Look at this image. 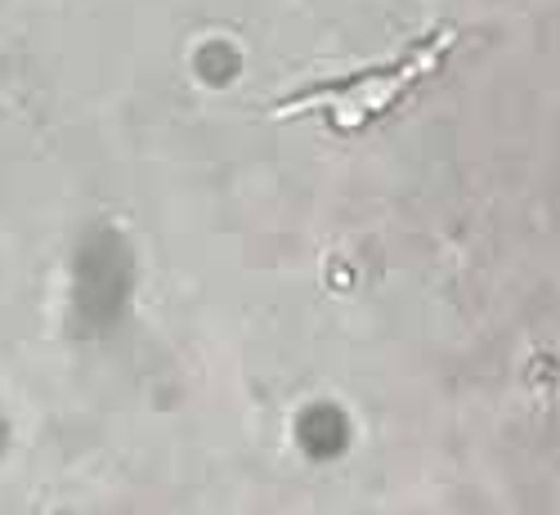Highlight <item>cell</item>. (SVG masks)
Returning a JSON list of instances; mask_svg holds the SVG:
<instances>
[{
    "mask_svg": "<svg viewBox=\"0 0 560 515\" xmlns=\"http://www.w3.org/2000/svg\"><path fill=\"white\" fill-rule=\"evenodd\" d=\"M457 32L444 27L435 36H427L422 45H412L408 55L382 63V68H368V72H354V77H337L328 85H314L305 95H292L283 104H273L269 117H305V113H328V121L337 130H363L372 121H382L417 81H427L444 55L453 50Z\"/></svg>",
    "mask_w": 560,
    "mask_h": 515,
    "instance_id": "6da1fadb",
    "label": "cell"
}]
</instances>
